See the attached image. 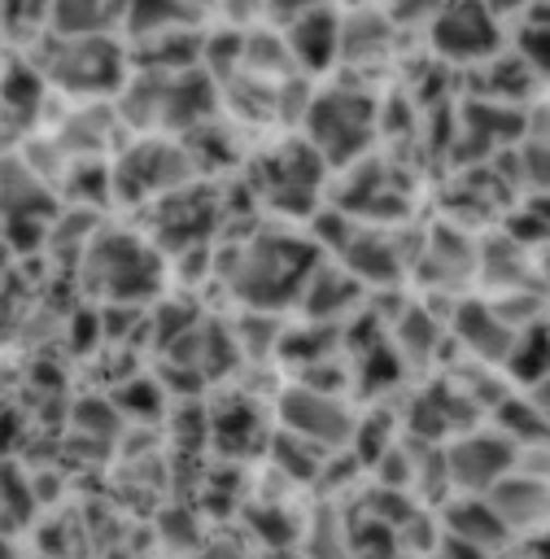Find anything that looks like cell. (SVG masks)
Returning <instances> with one entry per match:
<instances>
[{
  "label": "cell",
  "mask_w": 550,
  "mask_h": 559,
  "mask_svg": "<svg viewBox=\"0 0 550 559\" xmlns=\"http://www.w3.org/2000/svg\"><path fill=\"white\" fill-rule=\"evenodd\" d=\"M319 262L323 253L310 240V231L271 218L253 223L231 245H214V280L244 314L284 319L279 310H297V297Z\"/></svg>",
  "instance_id": "cell-1"
},
{
  "label": "cell",
  "mask_w": 550,
  "mask_h": 559,
  "mask_svg": "<svg viewBox=\"0 0 550 559\" xmlns=\"http://www.w3.org/2000/svg\"><path fill=\"white\" fill-rule=\"evenodd\" d=\"M113 114L127 135L183 140L201 122L218 118V83L205 70H131L113 96Z\"/></svg>",
  "instance_id": "cell-2"
},
{
  "label": "cell",
  "mask_w": 550,
  "mask_h": 559,
  "mask_svg": "<svg viewBox=\"0 0 550 559\" xmlns=\"http://www.w3.org/2000/svg\"><path fill=\"white\" fill-rule=\"evenodd\" d=\"M240 183L249 192V201L271 218V223H310L323 210V192H327V166L323 157L292 131V135H275L262 148H249L244 166H240Z\"/></svg>",
  "instance_id": "cell-3"
},
{
  "label": "cell",
  "mask_w": 550,
  "mask_h": 559,
  "mask_svg": "<svg viewBox=\"0 0 550 559\" xmlns=\"http://www.w3.org/2000/svg\"><path fill=\"white\" fill-rule=\"evenodd\" d=\"M297 135L323 157L327 170H345L380 144V96L362 79H323L310 92Z\"/></svg>",
  "instance_id": "cell-4"
},
{
  "label": "cell",
  "mask_w": 550,
  "mask_h": 559,
  "mask_svg": "<svg viewBox=\"0 0 550 559\" xmlns=\"http://www.w3.org/2000/svg\"><path fill=\"white\" fill-rule=\"evenodd\" d=\"M79 271L105 306L135 310L153 306L170 280V262L140 227H100L92 245L79 253Z\"/></svg>",
  "instance_id": "cell-5"
},
{
  "label": "cell",
  "mask_w": 550,
  "mask_h": 559,
  "mask_svg": "<svg viewBox=\"0 0 550 559\" xmlns=\"http://www.w3.org/2000/svg\"><path fill=\"white\" fill-rule=\"evenodd\" d=\"M26 61L44 79V87L65 105H109L131 79V52L122 35H100V39L44 35V44Z\"/></svg>",
  "instance_id": "cell-6"
},
{
  "label": "cell",
  "mask_w": 550,
  "mask_h": 559,
  "mask_svg": "<svg viewBox=\"0 0 550 559\" xmlns=\"http://www.w3.org/2000/svg\"><path fill=\"white\" fill-rule=\"evenodd\" d=\"M419 179L423 175L406 170L397 157H384L375 148L332 179V210L371 227H406L415 218Z\"/></svg>",
  "instance_id": "cell-7"
},
{
  "label": "cell",
  "mask_w": 550,
  "mask_h": 559,
  "mask_svg": "<svg viewBox=\"0 0 550 559\" xmlns=\"http://www.w3.org/2000/svg\"><path fill=\"white\" fill-rule=\"evenodd\" d=\"M196 179L201 175H196L183 140L127 135L109 153V201H118V205H144L148 210Z\"/></svg>",
  "instance_id": "cell-8"
},
{
  "label": "cell",
  "mask_w": 550,
  "mask_h": 559,
  "mask_svg": "<svg viewBox=\"0 0 550 559\" xmlns=\"http://www.w3.org/2000/svg\"><path fill=\"white\" fill-rule=\"evenodd\" d=\"M423 44L437 66L445 70H480L506 48V22L502 9L458 0V4H437L423 22Z\"/></svg>",
  "instance_id": "cell-9"
},
{
  "label": "cell",
  "mask_w": 550,
  "mask_h": 559,
  "mask_svg": "<svg viewBox=\"0 0 550 559\" xmlns=\"http://www.w3.org/2000/svg\"><path fill=\"white\" fill-rule=\"evenodd\" d=\"M275 424H279V432H288L323 454H345L354 441L358 411L345 393H323V389L288 380L275 393Z\"/></svg>",
  "instance_id": "cell-10"
},
{
  "label": "cell",
  "mask_w": 550,
  "mask_h": 559,
  "mask_svg": "<svg viewBox=\"0 0 550 559\" xmlns=\"http://www.w3.org/2000/svg\"><path fill=\"white\" fill-rule=\"evenodd\" d=\"M288 48V61L301 79L323 83L340 66V9L332 4H292L284 13H262Z\"/></svg>",
  "instance_id": "cell-11"
},
{
  "label": "cell",
  "mask_w": 550,
  "mask_h": 559,
  "mask_svg": "<svg viewBox=\"0 0 550 559\" xmlns=\"http://www.w3.org/2000/svg\"><path fill=\"white\" fill-rule=\"evenodd\" d=\"M441 463H445L450 498L454 493H489L502 476L515 472V445L506 437H498L489 424H476L463 437H454L450 445H441Z\"/></svg>",
  "instance_id": "cell-12"
},
{
  "label": "cell",
  "mask_w": 550,
  "mask_h": 559,
  "mask_svg": "<svg viewBox=\"0 0 550 559\" xmlns=\"http://www.w3.org/2000/svg\"><path fill=\"white\" fill-rule=\"evenodd\" d=\"M476 258H480V240L463 223L437 218L432 227H419V249H415L410 275L423 288L458 293V284L476 280Z\"/></svg>",
  "instance_id": "cell-13"
},
{
  "label": "cell",
  "mask_w": 550,
  "mask_h": 559,
  "mask_svg": "<svg viewBox=\"0 0 550 559\" xmlns=\"http://www.w3.org/2000/svg\"><path fill=\"white\" fill-rule=\"evenodd\" d=\"M476 424H485V415L458 393L454 380H419L402 411L406 437L423 441V445H450L454 437H463Z\"/></svg>",
  "instance_id": "cell-14"
},
{
  "label": "cell",
  "mask_w": 550,
  "mask_h": 559,
  "mask_svg": "<svg viewBox=\"0 0 550 559\" xmlns=\"http://www.w3.org/2000/svg\"><path fill=\"white\" fill-rule=\"evenodd\" d=\"M445 332L454 336V345H463V358L467 362H480V367H493L502 371L511 345H515V328L489 306V297H458L450 319H445Z\"/></svg>",
  "instance_id": "cell-15"
},
{
  "label": "cell",
  "mask_w": 550,
  "mask_h": 559,
  "mask_svg": "<svg viewBox=\"0 0 550 559\" xmlns=\"http://www.w3.org/2000/svg\"><path fill=\"white\" fill-rule=\"evenodd\" d=\"M297 310H301L306 323H336V328H345L354 314L367 310V288L345 266H336L332 258H323L310 271L306 288L297 297Z\"/></svg>",
  "instance_id": "cell-16"
},
{
  "label": "cell",
  "mask_w": 550,
  "mask_h": 559,
  "mask_svg": "<svg viewBox=\"0 0 550 559\" xmlns=\"http://www.w3.org/2000/svg\"><path fill=\"white\" fill-rule=\"evenodd\" d=\"M485 498H489V507L498 511V520L506 524V533L515 542L519 537H541L550 528V480L546 476L511 472Z\"/></svg>",
  "instance_id": "cell-17"
},
{
  "label": "cell",
  "mask_w": 550,
  "mask_h": 559,
  "mask_svg": "<svg viewBox=\"0 0 550 559\" xmlns=\"http://www.w3.org/2000/svg\"><path fill=\"white\" fill-rule=\"evenodd\" d=\"M437 528H441L445 537H454V542H467V546L493 555V559L515 546V537L506 533V524L498 520V511L489 507L485 493H454V498H445Z\"/></svg>",
  "instance_id": "cell-18"
},
{
  "label": "cell",
  "mask_w": 550,
  "mask_h": 559,
  "mask_svg": "<svg viewBox=\"0 0 550 559\" xmlns=\"http://www.w3.org/2000/svg\"><path fill=\"white\" fill-rule=\"evenodd\" d=\"M397 35L402 31L388 17V9H340V66L362 70V66L388 61Z\"/></svg>",
  "instance_id": "cell-19"
},
{
  "label": "cell",
  "mask_w": 550,
  "mask_h": 559,
  "mask_svg": "<svg viewBox=\"0 0 550 559\" xmlns=\"http://www.w3.org/2000/svg\"><path fill=\"white\" fill-rule=\"evenodd\" d=\"M210 26V9L196 4H175V0H144V4H127L122 9V44H148L162 35H179V31H205Z\"/></svg>",
  "instance_id": "cell-20"
},
{
  "label": "cell",
  "mask_w": 550,
  "mask_h": 559,
  "mask_svg": "<svg viewBox=\"0 0 550 559\" xmlns=\"http://www.w3.org/2000/svg\"><path fill=\"white\" fill-rule=\"evenodd\" d=\"M122 9L127 4H105V0H57L48 4V35L57 39L122 35Z\"/></svg>",
  "instance_id": "cell-21"
},
{
  "label": "cell",
  "mask_w": 550,
  "mask_h": 559,
  "mask_svg": "<svg viewBox=\"0 0 550 559\" xmlns=\"http://www.w3.org/2000/svg\"><path fill=\"white\" fill-rule=\"evenodd\" d=\"M502 380L511 389H519V393L541 384V380H550V319H541V323H533V328H524L515 336V345H511V354L502 362Z\"/></svg>",
  "instance_id": "cell-22"
},
{
  "label": "cell",
  "mask_w": 550,
  "mask_h": 559,
  "mask_svg": "<svg viewBox=\"0 0 550 559\" xmlns=\"http://www.w3.org/2000/svg\"><path fill=\"white\" fill-rule=\"evenodd\" d=\"M428 559H493V555H485V550H476V546H467V542H454V537H445V533L437 528V542H432Z\"/></svg>",
  "instance_id": "cell-23"
},
{
  "label": "cell",
  "mask_w": 550,
  "mask_h": 559,
  "mask_svg": "<svg viewBox=\"0 0 550 559\" xmlns=\"http://www.w3.org/2000/svg\"><path fill=\"white\" fill-rule=\"evenodd\" d=\"M528 393V402L537 406V415L550 424V380H541V384H533V389H524Z\"/></svg>",
  "instance_id": "cell-24"
},
{
  "label": "cell",
  "mask_w": 550,
  "mask_h": 559,
  "mask_svg": "<svg viewBox=\"0 0 550 559\" xmlns=\"http://www.w3.org/2000/svg\"><path fill=\"white\" fill-rule=\"evenodd\" d=\"M498 559H533V555H498Z\"/></svg>",
  "instance_id": "cell-25"
},
{
  "label": "cell",
  "mask_w": 550,
  "mask_h": 559,
  "mask_svg": "<svg viewBox=\"0 0 550 559\" xmlns=\"http://www.w3.org/2000/svg\"><path fill=\"white\" fill-rule=\"evenodd\" d=\"M546 96H550V83H546Z\"/></svg>",
  "instance_id": "cell-26"
}]
</instances>
